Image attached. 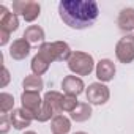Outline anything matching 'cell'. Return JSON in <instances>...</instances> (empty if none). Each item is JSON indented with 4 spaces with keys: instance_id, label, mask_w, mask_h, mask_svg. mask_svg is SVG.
<instances>
[{
    "instance_id": "obj_1",
    "label": "cell",
    "mask_w": 134,
    "mask_h": 134,
    "mask_svg": "<svg viewBox=\"0 0 134 134\" xmlns=\"http://www.w3.org/2000/svg\"><path fill=\"white\" fill-rule=\"evenodd\" d=\"M58 16L68 27L82 30L95 24L99 16V7L95 0H62Z\"/></svg>"
},
{
    "instance_id": "obj_2",
    "label": "cell",
    "mask_w": 134,
    "mask_h": 134,
    "mask_svg": "<svg viewBox=\"0 0 134 134\" xmlns=\"http://www.w3.org/2000/svg\"><path fill=\"white\" fill-rule=\"evenodd\" d=\"M62 101H63V95L60 92H47L43 98V107L38 112L36 118L38 121L44 123L47 120H51V117H57L62 112Z\"/></svg>"
},
{
    "instance_id": "obj_3",
    "label": "cell",
    "mask_w": 134,
    "mask_h": 134,
    "mask_svg": "<svg viewBox=\"0 0 134 134\" xmlns=\"http://www.w3.org/2000/svg\"><path fill=\"white\" fill-rule=\"evenodd\" d=\"M41 55H44L49 62H68L71 57V49L65 41H54V43H43L38 49Z\"/></svg>"
},
{
    "instance_id": "obj_4",
    "label": "cell",
    "mask_w": 134,
    "mask_h": 134,
    "mask_svg": "<svg viewBox=\"0 0 134 134\" xmlns=\"http://www.w3.org/2000/svg\"><path fill=\"white\" fill-rule=\"evenodd\" d=\"M68 68L76 76H88L95 68V60L90 54L76 51L71 54V57L68 60Z\"/></svg>"
},
{
    "instance_id": "obj_5",
    "label": "cell",
    "mask_w": 134,
    "mask_h": 134,
    "mask_svg": "<svg viewBox=\"0 0 134 134\" xmlns=\"http://www.w3.org/2000/svg\"><path fill=\"white\" fill-rule=\"evenodd\" d=\"M13 11H14V14L22 16V19L25 22H33L35 19H38L41 7L38 2H33V0H14Z\"/></svg>"
},
{
    "instance_id": "obj_6",
    "label": "cell",
    "mask_w": 134,
    "mask_h": 134,
    "mask_svg": "<svg viewBox=\"0 0 134 134\" xmlns=\"http://www.w3.org/2000/svg\"><path fill=\"white\" fill-rule=\"evenodd\" d=\"M85 96H87V101L88 104H93V106H101V104H106L109 101V96H110V92L109 88L101 84V82H93L88 85L87 92H85Z\"/></svg>"
},
{
    "instance_id": "obj_7",
    "label": "cell",
    "mask_w": 134,
    "mask_h": 134,
    "mask_svg": "<svg viewBox=\"0 0 134 134\" xmlns=\"http://www.w3.org/2000/svg\"><path fill=\"white\" fill-rule=\"evenodd\" d=\"M115 55L121 63H131L134 60V36L125 35L115 46Z\"/></svg>"
},
{
    "instance_id": "obj_8",
    "label": "cell",
    "mask_w": 134,
    "mask_h": 134,
    "mask_svg": "<svg viewBox=\"0 0 134 134\" xmlns=\"http://www.w3.org/2000/svg\"><path fill=\"white\" fill-rule=\"evenodd\" d=\"M21 103H22V107L25 110H29L30 114L35 115V118L43 107V99L40 98V93H36V92H22Z\"/></svg>"
},
{
    "instance_id": "obj_9",
    "label": "cell",
    "mask_w": 134,
    "mask_h": 134,
    "mask_svg": "<svg viewBox=\"0 0 134 134\" xmlns=\"http://www.w3.org/2000/svg\"><path fill=\"white\" fill-rule=\"evenodd\" d=\"M33 120H35V115L30 114L29 110H25L24 107L14 109V110L10 114V123H11V126H14L16 129H24V128L30 126Z\"/></svg>"
},
{
    "instance_id": "obj_10",
    "label": "cell",
    "mask_w": 134,
    "mask_h": 134,
    "mask_svg": "<svg viewBox=\"0 0 134 134\" xmlns=\"http://www.w3.org/2000/svg\"><path fill=\"white\" fill-rule=\"evenodd\" d=\"M19 27V19H18V14L14 13H10L7 10V7H0V30H5L8 33H13L16 32Z\"/></svg>"
},
{
    "instance_id": "obj_11",
    "label": "cell",
    "mask_w": 134,
    "mask_h": 134,
    "mask_svg": "<svg viewBox=\"0 0 134 134\" xmlns=\"http://www.w3.org/2000/svg\"><path fill=\"white\" fill-rule=\"evenodd\" d=\"M115 65L112 60L109 58H103L96 63V77L101 81V82H109L114 79L115 76Z\"/></svg>"
},
{
    "instance_id": "obj_12",
    "label": "cell",
    "mask_w": 134,
    "mask_h": 134,
    "mask_svg": "<svg viewBox=\"0 0 134 134\" xmlns=\"http://www.w3.org/2000/svg\"><path fill=\"white\" fill-rule=\"evenodd\" d=\"M62 88L66 95H73V96H77L84 92L85 85H84V81L77 76H66L63 81H62Z\"/></svg>"
},
{
    "instance_id": "obj_13",
    "label": "cell",
    "mask_w": 134,
    "mask_h": 134,
    "mask_svg": "<svg viewBox=\"0 0 134 134\" xmlns=\"http://www.w3.org/2000/svg\"><path fill=\"white\" fill-rule=\"evenodd\" d=\"M30 54V43L25 38L14 40L10 47V57L13 60H24Z\"/></svg>"
},
{
    "instance_id": "obj_14",
    "label": "cell",
    "mask_w": 134,
    "mask_h": 134,
    "mask_svg": "<svg viewBox=\"0 0 134 134\" xmlns=\"http://www.w3.org/2000/svg\"><path fill=\"white\" fill-rule=\"evenodd\" d=\"M117 24L121 32H132L134 30V8H123L118 14Z\"/></svg>"
},
{
    "instance_id": "obj_15",
    "label": "cell",
    "mask_w": 134,
    "mask_h": 134,
    "mask_svg": "<svg viewBox=\"0 0 134 134\" xmlns=\"http://www.w3.org/2000/svg\"><path fill=\"white\" fill-rule=\"evenodd\" d=\"M51 129H52L54 134H68L70 129H71V121L65 115H57V117L52 118Z\"/></svg>"
},
{
    "instance_id": "obj_16",
    "label": "cell",
    "mask_w": 134,
    "mask_h": 134,
    "mask_svg": "<svg viewBox=\"0 0 134 134\" xmlns=\"http://www.w3.org/2000/svg\"><path fill=\"white\" fill-rule=\"evenodd\" d=\"M30 44H38V43H44V30L40 27V25H30L25 29L24 32V36Z\"/></svg>"
},
{
    "instance_id": "obj_17",
    "label": "cell",
    "mask_w": 134,
    "mask_h": 134,
    "mask_svg": "<svg viewBox=\"0 0 134 134\" xmlns=\"http://www.w3.org/2000/svg\"><path fill=\"white\" fill-rule=\"evenodd\" d=\"M90 117H92V106L88 103H79V106L71 112V120L77 123L87 121Z\"/></svg>"
},
{
    "instance_id": "obj_18",
    "label": "cell",
    "mask_w": 134,
    "mask_h": 134,
    "mask_svg": "<svg viewBox=\"0 0 134 134\" xmlns=\"http://www.w3.org/2000/svg\"><path fill=\"white\" fill-rule=\"evenodd\" d=\"M49 65H51V62L44 57V55H41L40 52L32 58V71H33V74H36V76H41V74H44L47 70H49Z\"/></svg>"
},
{
    "instance_id": "obj_19",
    "label": "cell",
    "mask_w": 134,
    "mask_h": 134,
    "mask_svg": "<svg viewBox=\"0 0 134 134\" xmlns=\"http://www.w3.org/2000/svg\"><path fill=\"white\" fill-rule=\"evenodd\" d=\"M22 87H24V92H36V93H40L43 90V87H44V82H43L41 76L32 74V76H27L22 81Z\"/></svg>"
},
{
    "instance_id": "obj_20",
    "label": "cell",
    "mask_w": 134,
    "mask_h": 134,
    "mask_svg": "<svg viewBox=\"0 0 134 134\" xmlns=\"http://www.w3.org/2000/svg\"><path fill=\"white\" fill-rule=\"evenodd\" d=\"M13 107H14V98H13V95L5 93V92L0 93V112L7 114L10 110H14Z\"/></svg>"
},
{
    "instance_id": "obj_21",
    "label": "cell",
    "mask_w": 134,
    "mask_h": 134,
    "mask_svg": "<svg viewBox=\"0 0 134 134\" xmlns=\"http://www.w3.org/2000/svg\"><path fill=\"white\" fill-rule=\"evenodd\" d=\"M77 106H79L77 96H73V95H65V96H63V101H62V110H65V112H73Z\"/></svg>"
},
{
    "instance_id": "obj_22",
    "label": "cell",
    "mask_w": 134,
    "mask_h": 134,
    "mask_svg": "<svg viewBox=\"0 0 134 134\" xmlns=\"http://www.w3.org/2000/svg\"><path fill=\"white\" fill-rule=\"evenodd\" d=\"M8 115L7 114H2V118H0V132L2 134H7L8 129H10V123H8Z\"/></svg>"
},
{
    "instance_id": "obj_23",
    "label": "cell",
    "mask_w": 134,
    "mask_h": 134,
    "mask_svg": "<svg viewBox=\"0 0 134 134\" xmlns=\"http://www.w3.org/2000/svg\"><path fill=\"white\" fill-rule=\"evenodd\" d=\"M2 77H3V81H2V84H0V85H2V88H3L10 82V73H8V70L5 68V66H2Z\"/></svg>"
},
{
    "instance_id": "obj_24",
    "label": "cell",
    "mask_w": 134,
    "mask_h": 134,
    "mask_svg": "<svg viewBox=\"0 0 134 134\" xmlns=\"http://www.w3.org/2000/svg\"><path fill=\"white\" fill-rule=\"evenodd\" d=\"M10 35H11V33H8V32H5V30H0V46H5V44L10 41Z\"/></svg>"
},
{
    "instance_id": "obj_25",
    "label": "cell",
    "mask_w": 134,
    "mask_h": 134,
    "mask_svg": "<svg viewBox=\"0 0 134 134\" xmlns=\"http://www.w3.org/2000/svg\"><path fill=\"white\" fill-rule=\"evenodd\" d=\"M24 134H36V132H33V131H25Z\"/></svg>"
},
{
    "instance_id": "obj_26",
    "label": "cell",
    "mask_w": 134,
    "mask_h": 134,
    "mask_svg": "<svg viewBox=\"0 0 134 134\" xmlns=\"http://www.w3.org/2000/svg\"><path fill=\"white\" fill-rule=\"evenodd\" d=\"M74 134H87V132H84V131H77V132H74Z\"/></svg>"
}]
</instances>
